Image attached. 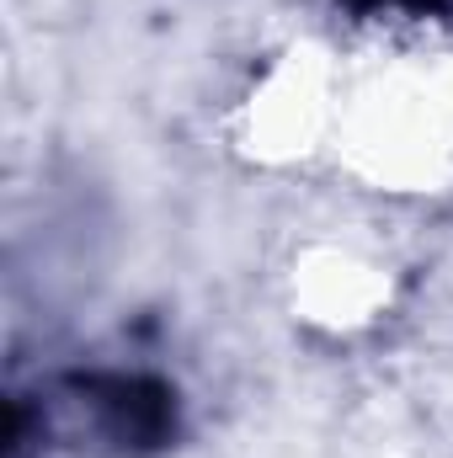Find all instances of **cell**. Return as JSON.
<instances>
[{
	"instance_id": "cell-1",
	"label": "cell",
	"mask_w": 453,
	"mask_h": 458,
	"mask_svg": "<svg viewBox=\"0 0 453 458\" xmlns=\"http://www.w3.org/2000/svg\"><path fill=\"white\" fill-rule=\"evenodd\" d=\"M97 405L107 411L117 443H160L166 427H171V394L160 384H144V378H107V384H91Z\"/></svg>"
}]
</instances>
